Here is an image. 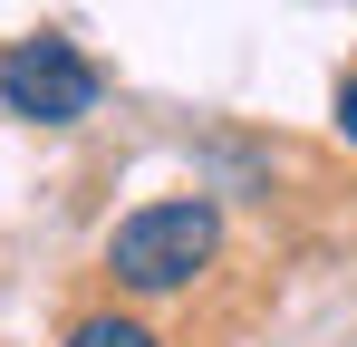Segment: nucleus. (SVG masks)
I'll use <instances>...</instances> for the list:
<instances>
[{
  "instance_id": "nucleus-1",
  "label": "nucleus",
  "mask_w": 357,
  "mask_h": 347,
  "mask_svg": "<svg viewBox=\"0 0 357 347\" xmlns=\"http://www.w3.org/2000/svg\"><path fill=\"white\" fill-rule=\"evenodd\" d=\"M213 251H222V213L203 203V193H165V203H145V213H126L107 231V270L116 289L135 299H174L213 270Z\"/></svg>"
},
{
  "instance_id": "nucleus-2",
  "label": "nucleus",
  "mask_w": 357,
  "mask_h": 347,
  "mask_svg": "<svg viewBox=\"0 0 357 347\" xmlns=\"http://www.w3.org/2000/svg\"><path fill=\"white\" fill-rule=\"evenodd\" d=\"M97 97H107V77L59 29L0 49V116H20V125H77V116H97Z\"/></svg>"
},
{
  "instance_id": "nucleus-3",
  "label": "nucleus",
  "mask_w": 357,
  "mask_h": 347,
  "mask_svg": "<svg viewBox=\"0 0 357 347\" xmlns=\"http://www.w3.org/2000/svg\"><path fill=\"white\" fill-rule=\"evenodd\" d=\"M68 347H165L145 318H126V309H87L77 328H68Z\"/></svg>"
},
{
  "instance_id": "nucleus-4",
  "label": "nucleus",
  "mask_w": 357,
  "mask_h": 347,
  "mask_svg": "<svg viewBox=\"0 0 357 347\" xmlns=\"http://www.w3.org/2000/svg\"><path fill=\"white\" fill-rule=\"evenodd\" d=\"M338 135H348V145H357V77H348V87H338Z\"/></svg>"
}]
</instances>
